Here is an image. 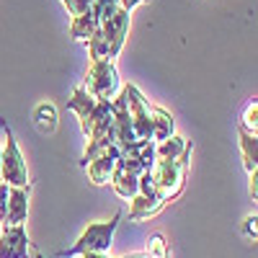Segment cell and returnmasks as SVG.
Listing matches in <instances>:
<instances>
[{
  "label": "cell",
  "mask_w": 258,
  "mask_h": 258,
  "mask_svg": "<svg viewBox=\"0 0 258 258\" xmlns=\"http://www.w3.org/2000/svg\"><path fill=\"white\" fill-rule=\"evenodd\" d=\"M147 253L153 258H168V245L163 240V235H153V238L147 240Z\"/></svg>",
  "instance_id": "obj_19"
},
{
  "label": "cell",
  "mask_w": 258,
  "mask_h": 258,
  "mask_svg": "<svg viewBox=\"0 0 258 258\" xmlns=\"http://www.w3.org/2000/svg\"><path fill=\"white\" fill-rule=\"evenodd\" d=\"M8 183L0 181V222H6V209H8Z\"/></svg>",
  "instance_id": "obj_22"
},
{
  "label": "cell",
  "mask_w": 258,
  "mask_h": 258,
  "mask_svg": "<svg viewBox=\"0 0 258 258\" xmlns=\"http://www.w3.org/2000/svg\"><path fill=\"white\" fill-rule=\"evenodd\" d=\"M121 214L116 212L109 222H91L85 227V232L78 238L75 245H70L68 250H62L59 255H80V253H106L114 243V232L119 227Z\"/></svg>",
  "instance_id": "obj_3"
},
{
  "label": "cell",
  "mask_w": 258,
  "mask_h": 258,
  "mask_svg": "<svg viewBox=\"0 0 258 258\" xmlns=\"http://www.w3.org/2000/svg\"><path fill=\"white\" fill-rule=\"evenodd\" d=\"M0 232H3V222H0Z\"/></svg>",
  "instance_id": "obj_29"
},
{
  "label": "cell",
  "mask_w": 258,
  "mask_h": 258,
  "mask_svg": "<svg viewBox=\"0 0 258 258\" xmlns=\"http://www.w3.org/2000/svg\"><path fill=\"white\" fill-rule=\"evenodd\" d=\"M191 150H194V145L188 142L178 158H155V163L150 165V181H153V188L163 202H170L181 194Z\"/></svg>",
  "instance_id": "obj_2"
},
{
  "label": "cell",
  "mask_w": 258,
  "mask_h": 258,
  "mask_svg": "<svg viewBox=\"0 0 258 258\" xmlns=\"http://www.w3.org/2000/svg\"><path fill=\"white\" fill-rule=\"evenodd\" d=\"M34 124L39 126V132H54L57 129V109L52 103H39L34 111Z\"/></svg>",
  "instance_id": "obj_16"
},
{
  "label": "cell",
  "mask_w": 258,
  "mask_h": 258,
  "mask_svg": "<svg viewBox=\"0 0 258 258\" xmlns=\"http://www.w3.org/2000/svg\"><path fill=\"white\" fill-rule=\"evenodd\" d=\"M119 155H121V147L114 142V145H109L106 150H101V153H98L93 160L85 163V170H88V178H91V183H96V186L109 183V178H111V170H114V165H116Z\"/></svg>",
  "instance_id": "obj_8"
},
{
  "label": "cell",
  "mask_w": 258,
  "mask_h": 258,
  "mask_svg": "<svg viewBox=\"0 0 258 258\" xmlns=\"http://www.w3.org/2000/svg\"><path fill=\"white\" fill-rule=\"evenodd\" d=\"M140 3H153V0H119V8H124V11H129L132 13Z\"/></svg>",
  "instance_id": "obj_23"
},
{
  "label": "cell",
  "mask_w": 258,
  "mask_h": 258,
  "mask_svg": "<svg viewBox=\"0 0 258 258\" xmlns=\"http://www.w3.org/2000/svg\"><path fill=\"white\" fill-rule=\"evenodd\" d=\"M109 183L114 186L116 197H121V199H126V202H129V199H132L135 194L140 191V176H137V173H132V170H126V168H121V165H114Z\"/></svg>",
  "instance_id": "obj_11"
},
{
  "label": "cell",
  "mask_w": 258,
  "mask_h": 258,
  "mask_svg": "<svg viewBox=\"0 0 258 258\" xmlns=\"http://www.w3.org/2000/svg\"><path fill=\"white\" fill-rule=\"evenodd\" d=\"M186 145H188V142H186L183 137L170 135L168 140L155 142V158H178V155L183 153V147H186Z\"/></svg>",
  "instance_id": "obj_17"
},
{
  "label": "cell",
  "mask_w": 258,
  "mask_h": 258,
  "mask_svg": "<svg viewBox=\"0 0 258 258\" xmlns=\"http://www.w3.org/2000/svg\"><path fill=\"white\" fill-rule=\"evenodd\" d=\"M0 258H29V235L24 225H8L0 232Z\"/></svg>",
  "instance_id": "obj_9"
},
{
  "label": "cell",
  "mask_w": 258,
  "mask_h": 258,
  "mask_svg": "<svg viewBox=\"0 0 258 258\" xmlns=\"http://www.w3.org/2000/svg\"><path fill=\"white\" fill-rule=\"evenodd\" d=\"M83 88L93 98L111 101L121 88V80H119L114 59H91V68H88V75H85Z\"/></svg>",
  "instance_id": "obj_4"
},
{
  "label": "cell",
  "mask_w": 258,
  "mask_h": 258,
  "mask_svg": "<svg viewBox=\"0 0 258 258\" xmlns=\"http://www.w3.org/2000/svg\"><path fill=\"white\" fill-rule=\"evenodd\" d=\"M126 34H129V11L119 8L114 16L101 21V26L93 31V36L85 41V44H88V57L91 59H114V57H119Z\"/></svg>",
  "instance_id": "obj_1"
},
{
  "label": "cell",
  "mask_w": 258,
  "mask_h": 258,
  "mask_svg": "<svg viewBox=\"0 0 258 258\" xmlns=\"http://www.w3.org/2000/svg\"><path fill=\"white\" fill-rule=\"evenodd\" d=\"M6 132V150H3V163H0V178L8 186H29V170H26V160L21 155V147L11 132V126L3 121L0 124Z\"/></svg>",
  "instance_id": "obj_5"
},
{
  "label": "cell",
  "mask_w": 258,
  "mask_h": 258,
  "mask_svg": "<svg viewBox=\"0 0 258 258\" xmlns=\"http://www.w3.org/2000/svg\"><path fill=\"white\" fill-rule=\"evenodd\" d=\"M124 258H153L150 253H137V255H124Z\"/></svg>",
  "instance_id": "obj_27"
},
{
  "label": "cell",
  "mask_w": 258,
  "mask_h": 258,
  "mask_svg": "<svg viewBox=\"0 0 258 258\" xmlns=\"http://www.w3.org/2000/svg\"><path fill=\"white\" fill-rule=\"evenodd\" d=\"M0 163H3V147H0Z\"/></svg>",
  "instance_id": "obj_28"
},
{
  "label": "cell",
  "mask_w": 258,
  "mask_h": 258,
  "mask_svg": "<svg viewBox=\"0 0 258 258\" xmlns=\"http://www.w3.org/2000/svg\"><path fill=\"white\" fill-rule=\"evenodd\" d=\"M80 258H109L106 253H80Z\"/></svg>",
  "instance_id": "obj_26"
},
{
  "label": "cell",
  "mask_w": 258,
  "mask_h": 258,
  "mask_svg": "<svg viewBox=\"0 0 258 258\" xmlns=\"http://www.w3.org/2000/svg\"><path fill=\"white\" fill-rule=\"evenodd\" d=\"M129 202H132V207H129V220H132V222L155 217V214L165 207L163 199H158V197H145V194H140V191H137Z\"/></svg>",
  "instance_id": "obj_12"
},
{
  "label": "cell",
  "mask_w": 258,
  "mask_h": 258,
  "mask_svg": "<svg viewBox=\"0 0 258 258\" xmlns=\"http://www.w3.org/2000/svg\"><path fill=\"white\" fill-rule=\"evenodd\" d=\"M93 11H96L98 21H106L119 11V0H93Z\"/></svg>",
  "instance_id": "obj_18"
},
{
  "label": "cell",
  "mask_w": 258,
  "mask_h": 258,
  "mask_svg": "<svg viewBox=\"0 0 258 258\" xmlns=\"http://www.w3.org/2000/svg\"><path fill=\"white\" fill-rule=\"evenodd\" d=\"M150 116H153V142H163L168 140L170 135H176L173 129V116H170L165 109H160V106H150Z\"/></svg>",
  "instance_id": "obj_14"
},
{
  "label": "cell",
  "mask_w": 258,
  "mask_h": 258,
  "mask_svg": "<svg viewBox=\"0 0 258 258\" xmlns=\"http://www.w3.org/2000/svg\"><path fill=\"white\" fill-rule=\"evenodd\" d=\"M121 96L126 101V111H129V119H132L137 140H153V116H150L147 98L135 88V85H124Z\"/></svg>",
  "instance_id": "obj_7"
},
{
  "label": "cell",
  "mask_w": 258,
  "mask_h": 258,
  "mask_svg": "<svg viewBox=\"0 0 258 258\" xmlns=\"http://www.w3.org/2000/svg\"><path fill=\"white\" fill-rule=\"evenodd\" d=\"M255 116H258V103L253 101V103L248 106V109H245V114H243V121H240V124L248 129V132H253V135L258 132V119H255Z\"/></svg>",
  "instance_id": "obj_20"
},
{
  "label": "cell",
  "mask_w": 258,
  "mask_h": 258,
  "mask_svg": "<svg viewBox=\"0 0 258 258\" xmlns=\"http://www.w3.org/2000/svg\"><path fill=\"white\" fill-rule=\"evenodd\" d=\"M250 197H253V202L258 199V170L250 173Z\"/></svg>",
  "instance_id": "obj_24"
},
{
  "label": "cell",
  "mask_w": 258,
  "mask_h": 258,
  "mask_svg": "<svg viewBox=\"0 0 258 258\" xmlns=\"http://www.w3.org/2000/svg\"><path fill=\"white\" fill-rule=\"evenodd\" d=\"M98 26H101V21H98L96 11L88 8V11L80 13V16H73V21H70V36L75 41H88Z\"/></svg>",
  "instance_id": "obj_13"
},
{
  "label": "cell",
  "mask_w": 258,
  "mask_h": 258,
  "mask_svg": "<svg viewBox=\"0 0 258 258\" xmlns=\"http://www.w3.org/2000/svg\"><path fill=\"white\" fill-rule=\"evenodd\" d=\"M245 232L250 235V238H255V214H250V217L245 220Z\"/></svg>",
  "instance_id": "obj_25"
},
{
  "label": "cell",
  "mask_w": 258,
  "mask_h": 258,
  "mask_svg": "<svg viewBox=\"0 0 258 258\" xmlns=\"http://www.w3.org/2000/svg\"><path fill=\"white\" fill-rule=\"evenodd\" d=\"M240 150H243V163H245L248 173L258 170V140H255L253 132H248L243 124H240Z\"/></svg>",
  "instance_id": "obj_15"
},
{
  "label": "cell",
  "mask_w": 258,
  "mask_h": 258,
  "mask_svg": "<svg viewBox=\"0 0 258 258\" xmlns=\"http://www.w3.org/2000/svg\"><path fill=\"white\" fill-rule=\"evenodd\" d=\"M29 191H31V183L8 188V209H6V222L8 225H24L26 222V217H29Z\"/></svg>",
  "instance_id": "obj_10"
},
{
  "label": "cell",
  "mask_w": 258,
  "mask_h": 258,
  "mask_svg": "<svg viewBox=\"0 0 258 258\" xmlns=\"http://www.w3.org/2000/svg\"><path fill=\"white\" fill-rule=\"evenodd\" d=\"M68 109L78 114L80 126H83V135H88L93 124L111 111V101H103V98H93L91 93H85V88H78L73 93V98L68 101Z\"/></svg>",
  "instance_id": "obj_6"
},
{
  "label": "cell",
  "mask_w": 258,
  "mask_h": 258,
  "mask_svg": "<svg viewBox=\"0 0 258 258\" xmlns=\"http://www.w3.org/2000/svg\"><path fill=\"white\" fill-rule=\"evenodd\" d=\"M62 6L68 8L70 16H80V13H85L88 8H93V0H62Z\"/></svg>",
  "instance_id": "obj_21"
}]
</instances>
